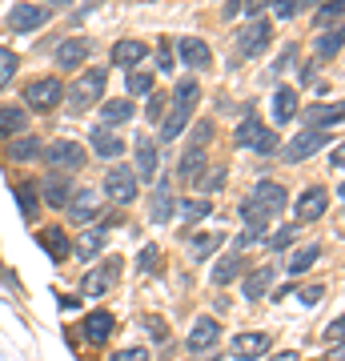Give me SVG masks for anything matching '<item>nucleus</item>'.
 <instances>
[{
    "label": "nucleus",
    "instance_id": "obj_54",
    "mask_svg": "<svg viewBox=\"0 0 345 361\" xmlns=\"http://www.w3.org/2000/svg\"><path fill=\"white\" fill-rule=\"evenodd\" d=\"M157 61H161V68H165V73H169L173 65H177V56H173V49H169V40L161 44V52H157Z\"/></svg>",
    "mask_w": 345,
    "mask_h": 361
},
{
    "label": "nucleus",
    "instance_id": "obj_34",
    "mask_svg": "<svg viewBox=\"0 0 345 361\" xmlns=\"http://www.w3.org/2000/svg\"><path fill=\"white\" fill-rule=\"evenodd\" d=\"M317 261H321V245H301L293 257H289V273H293V277H301V273L313 269Z\"/></svg>",
    "mask_w": 345,
    "mask_h": 361
},
{
    "label": "nucleus",
    "instance_id": "obj_30",
    "mask_svg": "<svg viewBox=\"0 0 345 361\" xmlns=\"http://www.w3.org/2000/svg\"><path fill=\"white\" fill-rule=\"evenodd\" d=\"M28 116L20 104H8V109H0V137H16V133H25Z\"/></svg>",
    "mask_w": 345,
    "mask_h": 361
},
{
    "label": "nucleus",
    "instance_id": "obj_59",
    "mask_svg": "<svg viewBox=\"0 0 345 361\" xmlns=\"http://www.w3.org/2000/svg\"><path fill=\"white\" fill-rule=\"evenodd\" d=\"M301 4H317V0H301Z\"/></svg>",
    "mask_w": 345,
    "mask_h": 361
},
{
    "label": "nucleus",
    "instance_id": "obj_11",
    "mask_svg": "<svg viewBox=\"0 0 345 361\" xmlns=\"http://www.w3.org/2000/svg\"><path fill=\"white\" fill-rule=\"evenodd\" d=\"M321 145H325V133H317V129H305L301 133V137H293V141L285 145V161H289V165H297V161H309V157L317 153Z\"/></svg>",
    "mask_w": 345,
    "mask_h": 361
},
{
    "label": "nucleus",
    "instance_id": "obj_17",
    "mask_svg": "<svg viewBox=\"0 0 345 361\" xmlns=\"http://www.w3.org/2000/svg\"><path fill=\"white\" fill-rule=\"evenodd\" d=\"M40 245H44V253L52 261H68V253H73V241H68V233L61 225H44L40 229Z\"/></svg>",
    "mask_w": 345,
    "mask_h": 361
},
{
    "label": "nucleus",
    "instance_id": "obj_7",
    "mask_svg": "<svg viewBox=\"0 0 345 361\" xmlns=\"http://www.w3.org/2000/svg\"><path fill=\"white\" fill-rule=\"evenodd\" d=\"M269 40H273V25L261 20V16H253V20L237 32V52H241V56H261V52L269 49Z\"/></svg>",
    "mask_w": 345,
    "mask_h": 361
},
{
    "label": "nucleus",
    "instance_id": "obj_50",
    "mask_svg": "<svg viewBox=\"0 0 345 361\" xmlns=\"http://www.w3.org/2000/svg\"><path fill=\"white\" fill-rule=\"evenodd\" d=\"M145 113H149V121H161V113H165V97H161V92H149V109H145Z\"/></svg>",
    "mask_w": 345,
    "mask_h": 361
},
{
    "label": "nucleus",
    "instance_id": "obj_12",
    "mask_svg": "<svg viewBox=\"0 0 345 361\" xmlns=\"http://www.w3.org/2000/svg\"><path fill=\"white\" fill-rule=\"evenodd\" d=\"M321 213H329V193L321 185H309L305 193L297 197V221H317Z\"/></svg>",
    "mask_w": 345,
    "mask_h": 361
},
{
    "label": "nucleus",
    "instance_id": "obj_32",
    "mask_svg": "<svg viewBox=\"0 0 345 361\" xmlns=\"http://www.w3.org/2000/svg\"><path fill=\"white\" fill-rule=\"evenodd\" d=\"M40 153H44V145H40V137H20V141H13L8 145V157L13 161H40Z\"/></svg>",
    "mask_w": 345,
    "mask_h": 361
},
{
    "label": "nucleus",
    "instance_id": "obj_20",
    "mask_svg": "<svg viewBox=\"0 0 345 361\" xmlns=\"http://www.w3.org/2000/svg\"><path fill=\"white\" fill-rule=\"evenodd\" d=\"M297 116V89L293 85H277L273 92V125H289Z\"/></svg>",
    "mask_w": 345,
    "mask_h": 361
},
{
    "label": "nucleus",
    "instance_id": "obj_10",
    "mask_svg": "<svg viewBox=\"0 0 345 361\" xmlns=\"http://www.w3.org/2000/svg\"><path fill=\"white\" fill-rule=\"evenodd\" d=\"M89 52H92V40L89 37H68V40H61L56 44V68H77V65H85L89 61Z\"/></svg>",
    "mask_w": 345,
    "mask_h": 361
},
{
    "label": "nucleus",
    "instance_id": "obj_35",
    "mask_svg": "<svg viewBox=\"0 0 345 361\" xmlns=\"http://www.w3.org/2000/svg\"><path fill=\"white\" fill-rule=\"evenodd\" d=\"M241 273V261H237V253H225V257L213 265V285H233V277Z\"/></svg>",
    "mask_w": 345,
    "mask_h": 361
},
{
    "label": "nucleus",
    "instance_id": "obj_23",
    "mask_svg": "<svg viewBox=\"0 0 345 361\" xmlns=\"http://www.w3.org/2000/svg\"><path fill=\"white\" fill-rule=\"evenodd\" d=\"M92 153L101 157V161H116V157L125 153V141H121L113 129L97 125V129H92Z\"/></svg>",
    "mask_w": 345,
    "mask_h": 361
},
{
    "label": "nucleus",
    "instance_id": "obj_36",
    "mask_svg": "<svg viewBox=\"0 0 345 361\" xmlns=\"http://www.w3.org/2000/svg\"><path fill=\"white\" fill-rule=\"evenodd\" d=\"M341 13H345V0H325L313 25H317L321 32H325V28H337V25H341Z\"/></svg>",
    "mask_w": 345,
    "mask_h": 361
},
{
    "label": "nucleus",
    "instance_id": "obj_43",
    "mask_svg": "<svg viewBox=\"0 0 345 361\" xmlns=\"http://www.w3.org/2000/svg\"><path fill=\"white\" fill-rule=\"evenodd\" d=\"M293 241H297V225H289V229H277V233H273L265 245L273 249V253H282V249H289Z\"/></svg>",
    "mask_w": 345,
    "mask_h": 361
},
{
    "label": "nucleus",
    "instance_id": "obj_2",
    "mask_svg": "<svg viewBox=\"0 0 345 361\" xmlns=\"http://www.w3.org/2000/svg\"><path fill=\"white\" fill-rule=\"evenodd\" d=\"M104 85H109V68H89V73H80L73 80V89H68V113L80 116L89 113L92 104L104 97Z\"/></svg>",
    "mask_w": 345,
    "mask_h": 361
},
{
    "label": "nucleus",
    "instance_id": "obj_52",
    "mask_svg": "<svg viewBox=\"0 0 345 361\" xmlns=\"http://www.w3.org/2000/svg\"><path fill=\"white\" fill-rule=\"evenodd\" d=\"M321 293H325V285H305V289H301V301H305V305H317Z\"/></svg>",
    "mask_w": 345,
    "mask_h": 361
},
{
    "label": "nucleus",
    "instance_id": "obj_6",
    "mask_svg": "<svg viewBox=\"0 0 345 361\" xmlns=\"http://www.w3.org/2000/svg\"><path fill=\"white\" fill-rule=\"evenodd\" d=\"M137 189H141V180L133 177V169H109L104 173V197L116 201V205H133L137 201Z\"/></svg>",
    "mask_w": 345,
    "mask_h": 361
},
{
    "label": "nucleus",
    "instance_id": "obj_57",
    "mask_svg": "<svg viewBox=\"0 0 345 361\" xmlns=\"http://www.w3.org/2000/svg\"><path fill=\"white\" fill-rule=\"evenodd\" d=\"M269 361H297V353H293V349H282V353H273Z\"/></svg>",
    "mask_w": 345,
    "mask_h": 361
},
{
    "label": "nucleus",
    "instance_id": "obj_55",
    "mask_svg": "<svg viewBox=\"0 0 345 361\" xmlns=\"http://www.w3.org/2000/svg\"><path fill=\"white\" fill-rule=\"evenodd\" d=\"M265 8H269V0H249V4H245V16H249V20H253V16H265Z\"/></svg>",
    "mask_w": 345,
    "mask_h": 361
},
{
    "label": "nucleus",
    "instance_id": "obj_26",
    "mask_svg": "<svg viewBox=\"0 0 345 361\" xmlns=\"http://www.w3.org/2000/svg\"><path fill=\"white\" fill-rule=\"evenodd\" d=\"M157 161H161V157H157V145L153 141H137V165H133V177L137 180H153L157 177Z\"/></svg>",
    "mask_w": 345,
    "mask_h": 361
},
{
    "label": "nucleus",
    "instance_id": "obj_42",
    "mask_svg": "<svg viewBox=\"0 0 345 361\" xmlns=\"http://www.w3.org/2000/svg\"><path fill=\"white\" fill-rule=\"evenodd\" d=\"M193 185H197L201 193H217L221 185H225V169H213V173H201V177L193 180Z\"/></svg>",
    "mask_w": 345,
    "mask_h": 361
},
{
    "label": "nucleus",
    "instance_id": "obj_15",
    "mask_svg": "<svg viewBox=\"0 0 345 361\" xmlns=\"http://www.w3.org/2000/svg\"><path fill=\"white\" fill-rule=\"evenodd\" d=\"M253 201L257 205H265L269 213H285L289 193H285V185H277V180H257L253 185Z\"/></svg>",
    "mask_w": 345,
    "mask_h": 361
},
{
    "label": "nucleus",
    "instance_id": "obj_14",
    "mask_svg": "<svg viewBox=\"0 0 345 361\" xmlns=\"http://www.w3.org/2000/svg\"><path fill=\"white\" fill-rule=\"evenodd\" d=\"M217 337H221V325L217 317H201V322L193 325V334H189V353H209V349L217 345Z\"/></svg>",
    "mask_w": 345,
    "mask_h": 361
},
{
    "label": "nucleus",
    "instance_id": "obj_56",
    "mask_svg": "<svg viewBox=\"0 0 345 361\" xmlns=\"http://www.w3.org/2000/svg\"><path fill=\"white\" fill-rule=\"evenodd\" d=\"M101 273H104V277H109V281H113L116 273H121V257H109V261H104V265H101Z\"/></svg>",
    "mask_w": 345,
    "mask_h": 361
},
{
    "label": "nucleus",
    "instance_id": "obj_58",
    "mask_svg": "<svg viewBox=\"0 0 345 361\" xmlns=\"http://www.w3.org/2000/svg\"><path fill=\"white\" fill-rule=\"evenodd\" d=\"M329 361H345V357H341V345H333V353H329Z\"/></svg>",
    "mask_w": 345,
    "mask_h": 361
},
{
    "label": "nucleus",
    "instance_id": "obj_9",
    "mask_svg": "<svg viewBox=\"0 0 345 361\" xmlns=\"http://www.w3.org/2000/svg\"><path fill=\"white\" fill-rule=\"evenodd\" d=\"M37 193L44 197V205L64 209L68 205V197H73V180H68V173H49V177L37 180Z\"/></svg>",
    "mask_w": 345,
    "mask_h": 361
},
{
    "label": "nucleus",
    "instance_id": "obj_44",
    "mask_svg": "<svg viewBox=\"0 0 345 361\" xmlns=\"http://www.w3.org/2000/svg\"><path fill=\"white\" fill-rule=\"evenodd\" d=\"M145 329L153 334V341H161V345L169 349V341H173V337H169V325L161 322V317H145Z\"/></svg>",
    "mask_w": 345,
    "mask_h": 361
},
{
    "label": "nucleus",
    "instance_id": "obj_16",
    "mask_svg": "<svg viewBox=\"0 0 345 361\" xmlns=\"http://www.w3.org/2000/svg\"><path fill=\"white\" fill-rule=\"evenodd\" d=\"M305 129H317V133H325V129H337L341 125V104L333 101V104H313V109H305Z\"/></svg>",
    "mask_w": 345,
    "mask_h": 361
},
{
    "label": "nucleus",
    "instance_id": "obj_37",
    "mask_svg": "<svg viewBox=\"0 0 345 361\" xmlns=\"http://www.w3.org/2000/svg\"><path fill=\"white\" fill-rule=\"evenodd\" d=\"M177 213L185 221H201V217H209V213H213V205H209V201H205V197H189V201H177Z\"/></svg>",
    "mask_w": 345,
    "mask_h": 361
},
{
    "label": "nucleus",
    "instance_id": "obj_53",
    "mask_svg": "<svg viewBox=\"0 0 345 361\" xmlns=\"http://www.w3.org/2000/svg\"><path fill=\"white\" fill-rule=\"evenodd\" d=\"M341 334H345V322H341V317H333V325L325 329V341H333V345H341Z\"/></svg>",
    "mask_w": 345,
    "mask_h": 361
},
{
    "label": "nucleus",
    "instance_id": "obj_28",
    "mask_svg": "<svg viewBox=\"0 0 345 361\" xmlns=\"http://www.w3.org/2000/svg\"><path fill=\"white\" fill-rule=\"evenodd\" d=\"M101 249H104V229H89V233H80L77 241H73V253H77L80 261H92Z\"/></svg>",
    "mask_w": 345,
    "mask_h": 361
},
{
    "label": "nucleus",
    "instance_id": "obj_3",
    "mask_svg": "<svg viewBox=\"0 0 345 361\" xmlns=\"http://www.w3.org/2000/svg\"><path fill=\"white\" fill-rule=\"evenodd\" d=\"M233 141H237V149H253V153H277L282 145H277V133L265 129L257 116H245L241 125H237V133H233Z\"/></svg>",
    "mask_w": 345,
    "mask_h": 361
},
{
    "label": "nucleus",
    "instance_id": "obj_46",
    "mask_svg": "<svg viewBox=\"0 0 345 361\" xmlns=\"http://www.w3.org/2000/svg\"><path fill=\"white\" fill-rule=\"evenodd\" d=\"M297 4H301V0H269V8H273V16H277V20H293Z\"/></svg>",
    "mask_w": 345,
    "mask_h": 361
},
{
    "label": "nucleus",
    "instance_id": "obj_1",
    "mask_svg": "<svg viewBox=\"0 0 345 361\" xmlns=\"http://www.w3.org/2000/svg\"><path fill=\"white\" fill-rule=\"evenodd\" d=\"M197 101H201V80H193V77L181 80L177 89H173V97H169V116L161 121V141H177L181 133H185Z\"/></svg>",
    "mask_w": 345,
    "mask_h": 361
},
{
    "label": "nucleus",
    "instance_id": "obj_5",
    "mask_svg": "<svg viewBox=\"0 0 345 361\" xmlns=\"http://www.w3.org/2000/svg\"><path fill=\"white\" fill-rule=\"evenodd\" d=\"M44 165H49V173H77L80 165H85V149H80L77 141H56L44 149Z\"/></svg>",
    "mask_w": 345,
    "mask_h": 361
},
{
    "label": "nucleus",
    "instance_id": "obj_48",
    "mask_svg": "<svg viewBox=\"0 0 345 361\" xmlns=\"http://www.w3.org/2000/svg\"><path fill=\"white\" fill-rule=\"evenodd\" d=\"M113 361H149V349L145 345H128V349H116Z\"/></svg>",
    "mask_w": 345,
    "mask_h": 361
},
{
    "label": "nucleus",
    "instance_id": "obj_24",
    "mask_svg": "<svg viewBox=\"0 0 345 361\" xmlns=\"http://www.w3.org/2000/svg\"><path fill=\"white\" fill-rule=\"evenodd\" d=\"M145 56H149L145 40H116L113 44V65H121V68H137Z\"/></svg>",
    "mask_w": 345,
    "mask_h": 361
},
{
    "label": "nucleus",
    "instance_id": "obj_49",
    "mask_svg": "<svg viewBox=\"0 0 345 361\" xmlns=\"http://www.w3.org/2000/svg\"><path fill=\"white\" fill-rule=\"evenodd\" d=\"M261 237H265V229H245L241 237H237V241H233V245H237V249H253L257 241H261Z\"/></svg>",
    "mask_w": 345,
    "mask_h": 361
},
{
    "label": "nucleus",
    "instance_id": "obj_39",
    "mask_svg": "<svg viewBox=\"0 0 345 361\" xmlns=\"http://www.w3.org/2000/svg\"><path fill=\"white\" fill-rule=\"evenodd\" d=\"M16 68H20V56L4 44V49H0V89H8V80L16 77Z\"/></svg>",
    "mask_w": 345,
    "mask_h": 361
},
{
    "label": "nucleus",
    "instance_id": "obj_47",
    "mask_svg": "<svg viewBox=\"0 0 345 361\" xmlns=\"http://www.w3.org/2000/svg\"><path fill=\"white\" fill-rule=\"evenodd\" d=\"M104 289H109V277H104L101 269H97V273H89V281H85V293H89V297H101Z\"/></svg>",
    "mask_w": 345,
    "mask_h": 361
},
{
    "label": "nucleus",
    "instance_id": "obj_13",
    "mask_svg": "<svg viewBox=\"0 0 345 361\" xmlns=\"http://www.w3.org/2000/svg\"><path fill=\"white\" fill-rule=\"evenodd\" d=\"M64 209L73 213L77 225H89V221L101 213V193H97V189H80V193L68 197V205H64Z\"/></svg>",
    "mask_w": 345,
    "mask_h": 361
},
{
    "label": "nucleus",
    "instance_id": "obj_19",
    "mask_svg": "<svg viewBox=\"0 0 345 361\" xmlns=\"http://www.w3.org/2000/svg\"><path fill=\"white\" fill-rule=\"evenodd\" d=\"M205 165H209L205 145H189V149H185V157H181V165H177V177L185 180V185H193V180L205 173Z\"/></svg>",
    "mask_w": 345,
    "mask_h": 361
},
{
    "label": "nucleus",
    "instance_id": "obj_22",
    "mask_svg": "<svg viewBox=\"0 0 345 361\" xmlns=\"http://www.w3.org/2000/svg\"><path fill=\"white\" fill-rule=\"evenodd\" d=\"M173 49L181 52V61H185L189 68H209V61H213V56H209V44L197 40V37H181Z\"/></svg>",
    "mask_w": 345,
    "mask_h": 361
},
{
    "label": "nucleus",
    "instance_id": "obj_27",
    "mask_svg": "<svg viewBox=\"0 0 345 361\" xmlns=\"http://www.w3.org/2000/svg\"><path fill=\"white\" fill-rule=\"evenodd\" d=\"M13 193H16V205H20V213H25L28 221L37 217V213H40V193H37V180H32V177H28V180H16V189H13Z\"/></svg>",
    "mask_w": 345,
    "mask_h": 361
},
{
    "label": "nucleus",
    "instance_id": "obj_25",
    "mask_svg": "<svg viewBox=\"0 0 345 361\" xmlns=\"http://www.w3.org/2000/svg\"><path fill=\"white\" fill-rule=\"evenodd\" d=\"M113 334V313L109 310H92L85 317V341L89 345H104V337Z\"/></svg>",
    "mask_w": 345,
    "mask_h": 361
},
{
    "label": "nucleus",
    "instance_id": "obj_45",
    "mask_svg": "<svg viewBox=\"0 0 345 361\" xmlns=\"http://www.w3.org/2000/svg\"><path fill=\"white\" fill-rule=\"evenodd\" d=\"M157 261H161V249H157V245H145L141 257H137V269H141V273H153Z\"/></svg>",
    "mask_w": 345,
    "mask_h": 361
},
{
    "label": "nucleus",
    "instance_id": "obj_18",
    "mask_svg": "<svg viewBox=\"0 0 345 361\" xmlns=\"http://www.w3.org/2000/svg\"><path fill=\"white\" fill-rule=\"evenodd\" d=\"M269 341H273L269 334H241V337H233V357H241V361L265 357V353H269Z\"/></svg>",
    "mask_w": 345,
    "mask_h": 361
},
{
    "label": "nucleus",
    "instance_id": "obj_4",
    "mask_svg": "<svg viewBox=\"0 0 345 361\" xmlns=\"http://www.w3.org/2000/svg\"><path fill=\"white\" fill-rule=\"evenodd\" d=\"M64 97V85L56 77H37L25 85V104L28 109H40V113H49V109H56Z\"/></svg>",
    "mask_w": 345,
    "mask_h": 361
},
{
    "label": "nucleus",
    "instance_id": "obj_29",
    "mask_svg": "<svg viewBox=\"0 0 345 361\" xmlns=\"http://www.w3.org/2000/svg\"><path fill=\"white\" fill-rule=\"evenodd\" d=\"M241 289H245V297H249V301H261V297L273 289V269H269V265H265V269H253L249 277H245Z\"/></svg>",
    "mask_w": 345,
    "mask_h": 361
},
{
    "label": "nucleus",
    "instance_id": "obj_41",
    "mask_svg": "<svg viewBox=\"0 0 345 361\" xmlns=\"http://www.w3.org/2000/svg\"><path fill=\"white\" fill-rule=\"evenodd\" d=\"M189 253H193V261H205V257H213V249L221 245V237H213V233H205V237H193L189 241Z\"/></svg>",
    "mask_w": 345,
    "mask_h": 361
},
{
    "label": "nucleus",
    "instance_id": "obj_33",
    "mask_svg": "<svg viewBox=\"0 0 345 361\" xmlns=\"http://www.w3.org/2000/svg\"><path fill=\"white\" fill-rule=\"evenodd\" d=\"M241 221H245V229H269V221H273V213H269L265 205H257L253 197L241 205Z\"/></svg>",
    "mask_w": 345,
    "mask_h": 361
},
{
    "label": "nucleus",
    "instance_id": "obj_51",
    "mask_svg": "<svg viewBox=\"0 0 345 361\" xmlns=\"http://www.w3.org/2000/svg\"><path fill=\"white\" fill-rule=\"evenodd\" d=\"M209 141H213V125H209V121H201V125L193 129V145H209Z\"/></svg>",
    "mask_w": 345,
    "mask_h": 361
},
{
    "label": "nucleus",
    "instance_id": "obj_21",
    "mask_svg": "<svg viewBox=\"0 0 345 361\" xmlns=\"http://www.w3.org/2000/svg\"><path fill=\"white\" fill-rule=\"evenodd\" d=\"M173 213H177V193H173V185H157L153 201H149V217H153L157 225H165Z\"/></svg>",
    "mask_w": 345,
    "mask_h": 361
},
{
    "label": "nucleus",
    "instance_id": "obj_31",
    "mask_svg": "<svg viewBox=\"0 0 345 361\" xmlns=\"http://www.w3.org/2000/svg\"><path fill=\"white\" fill-rule=\"evenodd\" d=\"M101 116H104V125H125L133 116V101L128 97H113V101L101 104Z\"/></svg>",
    "mask_w": 345,
    "mask_h": 361
},
{
    "label": "nucleus",
    "instance_id": "obj_8",
    "mask_svg": "<svg viewBox=\"0 0 345 361\" xmlns=\"http://www.w3.org/2000/svg\"><path fill=\"white\" fill-rule=\"evenodd\" d=\"M49 20H52V13L44 4H32V0H20L13 13H8V28H13V32H37V28H44Z\"/></svg>",
    "mask_w": 345,
    "mask_h": 361
},
{
    "label": "nucleus",
    "instance_id": "obj_40",
    "mask_svg": "<svg viewBox=\"0 0 345 361\" xmlns=\"http://www.w3.org/2000/svg\"><path fill=\"white\" fill-rule=\"evenodd\" d=\"M128 97H149L153 92V77L149 73H137V68H128Z\"/></svg>",
    "mask_w": 345,
    "mask_h": 361
},
{
    "label": "nucleus",
    "instance_id": "obj_38",
    "mask_svg": "<svg viewBox=\"0 0 345 361\" xmlns=\"http://www.w3.org/2000/svg\"><path fill=\"white\" fill-rule=\"evenodd\" d=\"M337 52H341V25L325 28L321 40H317V56H321V61H329V56H337Z\"/></svg>",
    "mask_w": 345,
    "mask_h": 361
}]
</instances>
